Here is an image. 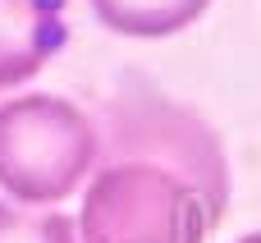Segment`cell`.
Instances as JSON below:
<instances>
[{"label":"cell","mask_w":261,"mask_h":243,"mask_svg":"<svg viewBox=\"0 0 261 243\" xmlns=\"http://www.w3.org/2000/svg\"><path fill=\"white\" fill-rule=\"evenodd\" d=\"M83 243H206L229 207V165L202 115L128 87L101 110Z\"/></svg>","instance_id":"cell-1"},{"label":"cell","mask_w":261,"mask_h":243,"mask_svg":"<svg viewBox=\"0 0 261 243\" xmlns=\"http://www.w3.org/2000/svg\"><path fill=\"white\" fill-rule=\"evenodd\" d=\"M101 133L64 96L32 92L0 106V188L23 207L64 202L96 165Z\"/></svg>","instance_id":"cell-2"},{"label":"cell","mask_w":261,"mask_h":243,"mask_svg":"<svg viewBox=\"0 0 261 243\" xmlns=\"http://www.w3.org/2000/svg\"><path fill=\"white\" fill-rule=\"evenodd\" d=\"M64 37V0H0V92L41 74Z\"/></svg>","instance_id":"cell-3"},{"label":"cell","mask_w":261,"mask_h":243,"mask_svg":"<svg viewBox=\"0 0 261 243\" xmlns=\"http://www.w3.org/2000/svg\"><path fill=\"white\" fill-rule=\"evenodd\" d=\"M211 0H92L96 18L124 37H170L188 28Z\"/></svg>","instance_id":"cell-4"},{"label":"cell","mask_w":261,"mask_h":243,"mask_svg":"<svg viewBox=\"0 0 261 243\" xmlns=\"http://www.w3.org/2000/svg\"><path fill=\"white\" fill-rule=\"evenodd\" d=\"M0 243H83L64 211H32L0 202Z\"/></svg>","instance_id":"cell-5"},{"label":"cell","mask_w":261,"mask_h":243,"mask_svg":"<svg viewBox=\"0 0 261 243\" xmlns=\"http://www.w3.org/2000/svg\"><path fill=\"white\" fill-rule=\"evenodd\" d=\"M239 243H261V234H243V239H239Z\"/></svg>","instance_id":"cell-6"}]
</instances>
